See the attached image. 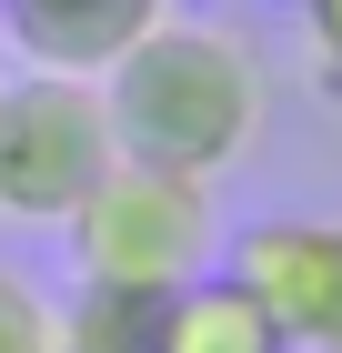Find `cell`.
<instances>
[{
  "instance_id": "6da1fadb",
  "label": "cell",
  "mask_w": 342,
  "mask_h": 353,
  "mask_svg": "<svg viewBox=\"0 0 342 353\" xmlns=\"http://www.w3.org/2000/svg\"><path fill=\"white\" fill-rule=\"evenodd\" d=\"M101 101H111V141L131 162H171V172L222 182L262 141V61L232 30L191 21V10H161L121 51V71L101 81Z\"/></svg>"
},
{
  "instance_id": "7a4b0ae2",
  "label": "cell",
  "mask_w": 342,
  "mask_h": 353,
  "mask_svg": "<svg viewBox=\"0 0 342 353\" xmlns=\"http://www.w3.org/2000/svg\"><path fill=\"white\" fill-rule=\"evenodd\" d=\"M81 283H151V293H182L191 272H211L222 252V202H211L202 172H171V162H121L101 172V192L61 222Z\"/></svg>"
},
{
  "instance_id": "3957f363",
  "label": "cell",
  "mask_w": 342,
  "mask_h": 353,
  "mask_svg": "<svg viewBox=\"0 0 342 353\" xmlns=\"http://www.w3.org/2000/svg\"><path fill=\"white\" fill-rule=\"evenodd\" d=\"M111 162H121V141H111L101 81H61V71H10L0 81V222L61 232L101 192Z\"/></svg>"
},
{
  "instance_id": "277c9868",
  "label": "cell",
  "mask_w": 342,
  "mask_h": 353,
  "mask_svg": "<svg viewBox=\"0 0 342 353\" xmlns=\"http://www.w3.org/2000/svg\"><path fill=\"white\" fill-rule=\"evenodd\" d=\"M222 252H232L222 272L272 313L282 353H342V222H332V212L242 222Z\"/></svg>"
},
{
  "instance_id": "5b68a950",
  "label": "cell",
  "mask_w": 342,
  "mask_h": 353,
  "mask_svg": "<svg viewBox=\"0 0 342 353\" xmlns=\"http://www.w3.org/2000/svg\"><path fill=\"white\" fill-rule=\"evenodd\" d=\"M161 353H282V333L232 272H191L161 313Z\"/></svg>"
},
{
  "instance_id": "8992f818",
  "label": "cell",
  "mask_w": 342,
  "mask_h": 353,
  "mask_svg": "<svg viewBox=\"0 0 342 353\" xmlns=\"http://www.w3.org/2000/svg\"><path fill=\"white\" fill-rule=\"evenodd\" d=\"M161 313L171 293L151 283H81L61 303V353H161Z\"/></svg>"
},
{
  "instance_id": "52a82bcc",
  "label": "cell",
  "mask_w": 342,
  "mask_h": 353,
  "mask_svg": "<svg viewBox=\"0 0 342 353\" xmlns=\"http://www.w3.org/2000/svg\"><path fill=\"white\" fill-rule=\"evenodd\" d=\"M0 353H61V303L0 263Z\"/></svg>"
},
{
  "instance_id": "ba28073f",
  "label": "cell",
  "mask_w": 342,
  "mask_h": 353,
  "mask_svg": "<svg viewBox=\"0 0 342 353\" xmlns=\"http://www.w3.org/2000/svg\"><path fill=\"white\" fill-rule=\"evenodd\" d=\"M302 10V51H312V81L342 91V0H292Z\"/></svg>"
},
{
  "instance_id": "9c48e42d",
  "label": "cell",
  "mask_w": 342,
  "mask_h": 353,
  "mask_svg": "<svg viewBox=\"0 0 342 353\" xmlns=\"http://www.w3.org/2000/svg\"><path fill=\"white\" fill-rule=\"evenodd\" d=\"M41 10H81V0H0V21H41Z\"/></svg>"
}]
</instances>
